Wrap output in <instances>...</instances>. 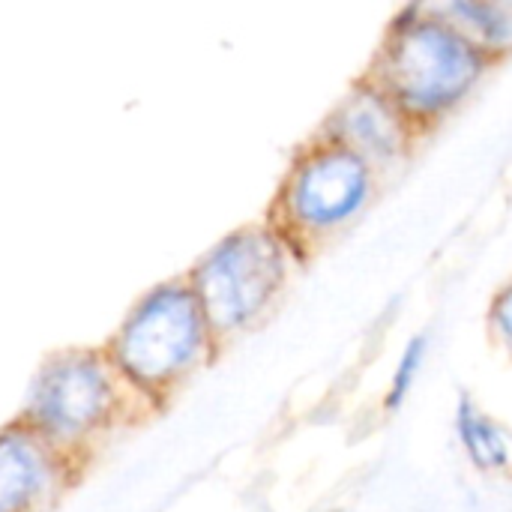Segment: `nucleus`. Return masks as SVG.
Segmentation results:
<instances>
[{
  "label": "nucleus",
  "instance_id": "3",
  "mask_svg": "<svg viewBox=\"0 0 512 512\" xmlns=\"http://www.w3.org/2000/svg\"><path fill=\"white\" fill-rule=\"evenodd\" d=\"M219 342L186 279L147 291L108 345L111 363L147 399H165L189 381Z\"/></svg>",
  "mask_w": 512,
  "mask_h": 512
},
{
  "label": "nucleus",
  "instance_id": "8",
  "mask_svg": "<svg viewBox=\"0 0 512 512\" xmlns=\"http://www.w3.org/2000/svg\"><path fill=\"white\" fill-rule=\"evenodd\" d=\"M453 429H456V441L471 468H477L480 474L510 471L512 438L507 435V429L492 414H486L468 393H462L456 399Z\"/></svg>",
  "mask_w": 512,
  "mask_h": 512
},
{
  "label": "nucleus",
  "instance_id": "5",
  "mask_svg": "<svg viewBox=\"0 0 512 512\" xmlns=\"http://www.w3.org/2000/svg\"><path fill=\"white\" fill-rule=\"evenodd\" d=\"M120 384H129L111 357L66 351L51 357L36 375L21 423L39 432L54 450H75L108 432L123 405Z\"/></svg>",
  "mask_w": 512,
  "mask_h": 512
},
{
  "label": "nucleus",
  "instance_id": "6",
  "mask_svg": "<svg viewBox=\"0 0 512 512\" xmlns=\"http://www.w3.org/2000/svg\"><path fill=\"white\" fill-rule=\"evenodd\" d=\"M315 138L360 156L384 177L411 159L423 132L369 75H360L321 120Z\"/></svg>",
  "mask_w": 512,
  "mask_h": 512
},
{
  "label": "nucleus",
  "instance_id": "7",
  "mask_svg": "<svg viewBox=\"0 0 512 512\" xmlns=\"http://www.w3.org/2000/svg\"><path fill=\"white\" fill-rule=\"evenodd\" d=\"M57 456L27 423L0 429V512L39 510L57 483Z\"/></svg>",
  "mask_w": 512,
  "mask_h": 512
},
{
  "label": "nucleus",
  "instance_id": "1",
  "mask_svg": "<svg viewBox=\"0 0 512 512\" xmlns=\"http://www.w3.org/2000/svg\"><path fill=\"white\" fill-rule=\"evenodd\" d=\"M495 66L429 3H414L393 15L366 75L426 135L453 117Z\"/></svg>",
  "mask_w": 512,
  "mask_h": 512
},
{
  "label": "nucleus",
  "instance_id": "2",
  "mask_svg": "<svg viewBox=\"0 0 512 512\" xmlns=\"http://www.w3.org/2000/svg\"><path fill=\"white\" fill-rule=\"evenodd\" d=\"M297 261L303 255L270 219L225 234L198 258L186 282L219 345L249 333L273 312Z\"/></svg>",
  "mask_w": 512,
  "mask_h": 512
},
{
  "label": "nucleus",
  "instance_id": "10",
  "mask_svg": "<svg viewBox=\"0 0 512 512\" xmlns=\"http://www.w3.org/2000/svg\"><path fill=\"white\" fill-rule=\"evenodd\" d=\"M426 360H429V336L426 333L411 336L402 345V351L396 357V366L390 372V381H387V390H384V411L393 414L411 399V393H414V387H417V381H420V375L426 369Z\"/></svg>",
  "mask_w": 512,
  "mask_h": 512
},
{
  "label": "nucleus",
  "instance_id": "4",
  "mask_svg": "<svg viewBox=\"0 0 512 512\" xmlns=\"http://www.w3.org/2000/svg\"><path fill=\"white\" fill-rule=\"evenodd\" d=\"M381 174L360 156L312 138L288 165L270 222L306 258L357 225L375 204Z\"/></svg>",
  "mask_w": 512,
  "mask_h": 512
},
{
  "label": "nucleus",
  "instance_id": "11",
  "mask_svg": "<svg viewBox=\"0 0 512 512\" xmlns=\"http://www.w3.org/2000/svg\"><path fill=\"white\" fill-rule=\"evenodd\" d=\"M486 321H489V333L495 336V342L512 357V276L495 291Z\"/></svg>",
  "mask_w": 512,
  "mask_h": 512
},
{
  "label": "nucleus",
  "instance_id": "9",
  "mask_svg": "<svg viewBox=\"0 0 512 512\" xmlns=\"http://www.w3.org/2000/svg\"><path fill=\"white\" fill-rule=\"evenodd\" d=\"M447 24L474 42L495 63L512 54V3L498 0H444L429 3Z\"/></svg>",
  "mask_w": 512,
  "mask_h": 512
}]
</instances>
